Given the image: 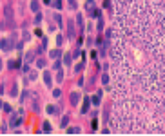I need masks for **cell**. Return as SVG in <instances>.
<instances>
[{
    "instance_id": "obj_1",
    "label": "cell",
    "mask_w": 165,
    "mask_h": 136,
    "mask_svg": "<svg viewBox=\"0 0 165 136\" xmlns=\"http://www.w3.org/2000/svg\"><path fill=\"white\" fill-rule=\"evenodd\" d=\"M0 47H2V51H9L13 47V42L7 40V38H2V42H0Z\"/></svg>"
},
{
    "instance_id": "obj_2",
    "label": "cell",
    "mask_w": 165,
    "mask_h": 136,
    "mask_svg": "<svg viewBox=\"0 0 165 136\" xmlns=\"http://www.w3.org/2000/svg\"><path fill=\"white\" fill-rule=\"evenodd\" d=\"M20 122H22L20 116H15V114H13V118H11V127H17V125H20Z\"/></svg>"
},
{
    "instance_id": "obj_3",
    "label": "cell",
    "mask_w": 165,
    "mask_h": 136,
    "mask_svg": "<svg viewBox=\"0 0 165 136\" xmlns=\"http://www.w3.org/2000/svg\"><path fill=\"white\" fill-rule=\"evenodd\" d=\"M78 102H80V95H78V93H73V95H71V103L76 105Z\"/></svg>"
},
{
    "instance_id": "obj_4",
    "label": "cell",
    "mask_w": 165,
    "mask_h": 136,
    "mask_svg": "<svg viewBox=\"0 0 165 136\" xmlns=\"http://www.w3.org/2000/svg\"><path fill=\"white\" fill-rule=\"evenodd\" d=\"M44 82H46V85H51V74L49 73H44Z\"/></svg>"
},
{
    "instance_id": "obj_5",
    "label": "cell",
    "mask_w": 165,
    "mask_h": 136,
    "mask_svg": "<svg viewBox=\"0 0 165 136\" xmlns=\"http://www.w3.org/2000/svg\"><path fill=\"white\" fill-rule=\"evenodd\" d=\"M18 67V62L17 60H11V62H9V69H17Z\"/></svg>"
},
{
    "instance_id": "obj_6",
    "label": "cell",
    "mask_w": 165,
    "mask_h": 136,
    "mask_svg": "<svg viewBox=\"0 0 165 136\" xmlns=\"http://www.w3.org/2000/svg\"><path fill=\"white\" fill-rule=\"evenodd\" d=\"M6 17H7V18H11V17H13V9L9 7V6L6 7Z\"/></svg>"
},
{
    "instance_id": "obj_7",
    "label": "cell",
    "mask_w": 165,
    "mask_h": 136,
    "mask_svg": "<svg viewBox=\"0 0 165 136\" xmlns=\"http://www.w3.org/2000/svg\"><path fill=\"white\" fill-rule=\"evenodd\" d=\"M31 9H33V11H38V2H36V0L31 2Z\"/></svg>"
},
{
    "instance_id": "obj_8",
    "label": "cell",
    "mask_w": 165,
    "mask_h": 136,
    "mask_svg": "<svg viewBox=\"0 0 165 136\" xmlns=\"http://www.w3.org/2000/svg\"><path fill=\"white\" fill-rule=\"evenodd\" d=\"M47 112H49V114H54V112H56V107H53V105H47Z\"/></svg>"
},
{
    "instance_id": "obj_9",
    "label": "cell",
    "mask_w": 165,
    "mask_h": 136,
    "mask_svg": "<svg viewBox=\"0 0 165 136\" xmlns=\"http://www.w3.org/2000/svg\"><path fill=\"white\" fill-rule=\"evenodd\" d=\"M87 109H89V98H85V102H83V109H82V111L85 112Z\"/></svg>"
},
{
    "instance_id": "obj_10",
    "label": "cell",
    "mask_w": 165,
    "mask_h": 136,
    "mask_svg": "<svg viewBox=\"0 0 165 136\" xmlns=\"http://www.w3.org/2000/svg\"><path fill=\"white\" fill-rule=\"evenodd\" d=\"M44 131H46V132H51V125L47 124V122H46V124H44Z\"/></svg>"
},
{
    "instance_id": "obj_11",
    "label": "cell",
    "mask_w": 165,
    "mask_h": 136,
    "mask_svg": "<svg viewBox=\"0 0 165 136\" xmlns=\"http://www.w3.org/2000/svg\"><path fill=\"white\" fill-rule=\"evenodd\" d=\"M64 62H65L67 65H71V56H69V54H65V58H64Z\"/></svg>"
},
{
    "instance_id": "obj_12",
    "label": "cell",
    "mask_w": 165,
    "mask_h": 136,
    "mask_svg": "<svg viewBox=\"0 0 165 136\" xmlns=\"http://www.w3.org/2000/svg\"><path fill=\"white\" fill-rule=\"evenodd\" d=\"M36 65H38V67H44V65H46V62H44V60H42V58H40V60H38V62H36Z\"/></svg>"
},
{
    "instance_id": "obj_13",
    "label": "cell",
    "mask_w": 165,
    "mask_h": 136,
    "mask_svg": "<svg viewBox=\"0 0 165 136\" xmlns=\"http://www.w3.org/2000/svg\"><path fill=\"white\" fill-rule=\"evenodd\" d=\"M67 122H69V118H67V116H64V118H62V125H64V127L67 125Z\"/></svg>"
},
{
    "instance_id": "obj_14",
    "label": "cell",
    "mask_w": 165,
    "mask_h": 136,
    "mask_svg": "<svg viewBox=\"0 0 165 136\" xmlns=\"http://www.w3.org/2000/svg\"><path fill=\"white\" fill-rule=\"evenodd\" d=\"M17 91H18V89H17V85H13V89H11V95H13V96H17Z\"/></svg>"
},
{
    "instance_id": "obj_15",
    "label": "cell",
    "mask_w": 165,
    "mask_h": 136,
    "mask_svg": "<svg viewBox=\"0 0 165 136\" xmlns=\"http://www.w3.org/2000/svg\"><path fill=\"white\" fill-rule=\"evenodd\" d=\"M53 95H54V98H60V91L54 89V91H53Z\"/></svg>"
},
{
    "instance_id": "obj_16",
    "label": "cell",
    "mask_w": 165,
    "mask_h": 136,
    "mask_svg": "<svg viewBox=\"0 0 165 136\" xmlns=\"http://www.w3.org/2000/svg\"><path fill=\"white\" fill-rule=\"evenodd\" d=\"M2 107H4V109H6V112H11V111H13V109H11V107H9L7 103H6V105H2Z\"/></svg>"
},
{
    "instance_id": "obj_17",
    "label": "cell",
    "mask_w": 165,
    "mask_h": 136,
    "mask_svg": "<svg viewBox=\"0 0 165 136\" xmlns=\"http://www.w3.org/2000/svg\"><path fill=\"white\" fill-rule=\"evenodd\" d=\"M62 78H64V74H62V71H60V73H58V76H56V80H58V82H62Z\"/></svg>"
},
{
    "instance_id": "obj_18",
    "label": "cell",
    "mask_w": 165,
    "mask_h": 136,
    "mask_svg": "<svg viewBox=\"0 0 165 136\" xmlns=\"http://www.w3.org/2000/svg\"><path fill=\"white\" fill-rule=\"evenodd\" d=\"M54 7H56V9H60V7H62V4H60V0H56V2H54Z\"/></svg>"
},
{
    "instance_id": "obj_19",
    "label": "cell",
    "mask_w": 165,
    "mask_h": 136,
    "mask_svg": "<svg viewBox=\"0 0 165 136\" xmlns=\"http://www.w3.org/2000/svg\"><path fill=\"white\" fill-rule=\"evenodd\" d=\"M0 107H2V100H0Z\"/></svg>"
},
{
    "instance_id": "obj_20",
    "label": "cell",
    "mask_w": 165,
    "mask_h": 136,
    "mask_svg": "<svg viewBox=\"0 0 165 136\" xmlns=\"http://www.w3.org/2000/svg\"><path fill=\"white\" fill-rule=\"evenodd\" d=\"M0 65H2V64H0Z\"/></svg>"
}]
</instances>
